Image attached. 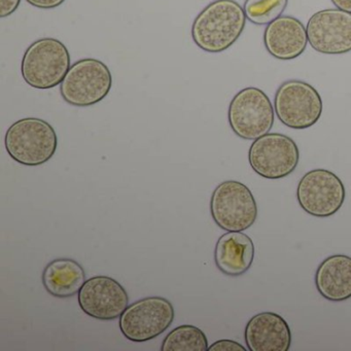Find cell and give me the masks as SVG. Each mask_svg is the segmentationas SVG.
<instances>
[{"instance_id": "obj_1", "label": "cell", "mask_w": 351, "mask_h": 351, "mask_svg": "<svg viewBox=\"0 0 351 351\" xmlns=\"http://www.w3.org/2000/svg\"><path fill=\"white\" fill-rule=\"evenodd\" d=\"M246 20L243 8L235 0H215L193 22V40L204 52H225L241 36Z\"/></svg>"}, {"instance_id": "obj_2", "label": "cell", "mask_w": 351, "mask_h": 351, "mask_svg": "<svg viewBox=\"0 0 351 351\" xmlns=\"http://www.w3.org/2000/svg\"><path fill=\"white\" fill-rule=\"evenodd\" d=\"M5 145L14 161L36 167L54 157L58 147V137L47 121L25 118L10 126L5 133Z\"/></svg>"}, {"instance_id": "obj_3", "label": "cell", "mask_w": 351, "mask_h": 351, "mask_svg": "<svg viewBox=\"0 0 351 351\" xmlns=\"http://www.w3.org/2000/svg\"><path fill=\"white\" fill-rule=\"evenodd\" d=\"M66 46L56 38L36 40L24 53L21 73L30 87L49 90L61 85L71 69Z\"/></svg>"}, {"instance_id": "obj_4", "label": "cell", "mask_w": 351, "mask_h": 351, "mask_svg": "<svg viewBox=\"0 0 351 351\" xmlns=\"http://www.w3.org/2000/svg\"><path fill=\"white\" fill-rule=\"evenodd\" d=\"M228 120L232 131L244 141L268 134L274 125L275 110L270 98L256 87L244 88L230 102Z\"/></svg>"}, {"instance_id": "obj_5", "label": "cell", "mask_w": 351, "mask_h": 351, "mask_svg": "<svg viewBox=\"0 0 351 351\" xmlns=\"http://www.w3.org/2000/svg\"><path fill=\"white\" fill-rule=\"evenodd\" d=\"M112 77L108 65L97 59L86 58L71 65L60 85L64 101L77 108H89L110 92Z\"/></svg>"}, {"instance_id": "obj_6", "label": "cell", "mask_w": 351, "mask_h": 351, "mask_svg": "<svg viewBox=\"0 0 351 351\" xmlns=\"http://www.w3.org/2000/svg\"><path fill=\"white\" fill-rule=\"evenodd\" d=\"M210 215L223 231H245L256 223L258 205L245 184L237 180H226L211 195Z\"/></svg>"}, {"instance_id": "obj_7", "label": "cell", "mask_w": 351, "mask_h": 351, "mask_svg": "<svg viewBox=\"0 0 351 351\" xmlns=\"http://www.w3.org/2000/svg\"><path fill=\"white\" fill-rule=\"evenodd\" d=\"M277 118L285 126L304 130L319 121L324 104L317 90L300 80L281 84L274 97Z\"/></svg>"}, {"instance_id": "obj_8", "label": "cell", "mask_w": 351, "mask_h": 351, "mask_svg": "<svg viewBox=\"0 0 351 351\" xmlns=\"http://www.w3.org/2000/svg\"><path fill=\"white\" fill-rule=\"evenodd\" d=\"M176 312L169 300L147 297L128 305L120 316L119 326L125 338L141 343L153 340L169 328Z\"/></svg>"}, {"instance_id": "obj_9", "label": "cell", "mask_w": 351, "mask_h": 351, "mask_svg": "<svg viewBox=\"0 0 351 351\" xmlns=\"http://www.w3.org/2000/svg\"><path fill=\"white\" fill-rule=\"evenodd\" d=\"M299 161L297 143L280 133H268L256 139L248 151L250 167L267 180H281L291 176Z\"/></svg>"}, {"instance_id": "obj_10", "label": "cell", "mask_w": 351, "mask_h": 351, "mask_svg": "<svg viewBox=\"0 0 351 351\" xmlns=\"http://www.w3.org/2000/svg\"><path fill=\"white\" fill-rule=\"evenodd\" d=\"M345 197L344 184L330 170H311L304 174L297 186L298 202L312 217L336 215L344 204Z\"/></svg>"}, {"instance_id": "obj_11", "label": "cell", "mask_w": 351, "mask_h": 351, "mask_svg": "<svg viewBox=\"0 0 351 351\" xmlns=\"http://www.w3.org/2000/svg\"><path fill=\"white\" fill-rule=\"evenodd\" d=\"M308 43L316 52L342 55L351 52V14L339 9L322 10L311 16Z\"/></svg>"}, {"instance_id": "obj_12", "label": "cell", "mask_w": 351, "mask_h": 351, "mask_svg": "<svg viewBox=\"0 0 351 351\" xmlns=\"http://www.w3.org/2000/svg\"><path fill=\"white\" fill-rule=\"evenodd\" d=\"M77 302L84 313L102 320L120 318L129 305L126 289L116 279L94 276L87 279L77 293Z\"/></svg>"}, {"instance_id": "obj_13", "label": "cell", "mask_w": 351, "mask_h": 351, "mask_svg": "<svg viewBox=\"0 0 351 351\" xmlns=\"http://www.w3.org/2000/svg\"><path fill=\"white\" fill-rule=\"evenodd\" d=\"M244 339L250 351H287L291 330L287 320L274 312H261L248 320Z\"/></svg>"}, {"instance_id": "obj_14", "label": "cell", "mask_w": 351, "mask_h": 351, "mask_svg": "<svg viewBox=\"0 0 351 351\" xmlns=\"http://www.w3.org/2000/svg\"><path fill=\"white\" fill-rule=\"evenodd\" d=\"M267 52L277 60L297 59L305 52L308 45L307 29L297 18L281 16L267 25L264 32Z\"/></svg>"}, {"instance_id": "obj_15", "label": "cell", "mask_w": 351, "mask_h": 351, "mask_svg": "<svg viewBox=\"0 0 351 351\" xmlns=\"http://www.w3.org/2000/svg\"><path fill=\"white\" fill-rule=\"evenodd\" d=\"M254 258V241L242 232H227L215 244V266L228 276H241L247 272Z\"/></svg>"}, {"instance_id": "obj_16", "label": "cell", "mask_w": 351, "mask_h": 351, "mask_svg": "<svg viewBox=\"0 0 351 351\" xmlns=\"http://www.w3.org/2000/svg\"><path fill=\"white\" fill-rule=\"evenodd\" d=\"M315 287L324 299L343 302L351 298V258L334 254L324 258L315 272Z\"/></svg>"}, {"instance_id": "obj_17", "label": "cell", "mask_w": 351, "mask_h": 351, "mask_svg": "<svg viewBox=\"0 0 351 351\" xmlns=\"http://www.w3.org/2000/svg\"><path fill=\"white\" fill-rule=\"evenodd\" d=\"M83 267L73 258H56L47 265L42 275L43 285L53 297H73L86 282Z\"/></svg>"}, {"instance_id": "obj_18", "label": "cell", "mask_w": 351, "mask_h": 351, "mask_svg": "<svg viewBox=\"0 0 351 351\" xmlns=\"http://www.w3.org/2000/svg\"><path fill=\"white\" fill-rule=\"evenodd\" d=\"M208 341L202 330L192 326L182 324L169 332L162 343V351H206Z\"/></svg>"}, {"instance_id": "obj_19", "label": "cell", "mask_w": 351, "mask_h": 351, "mask_svg": "<svg viewBox=\"0 0 351 351\" xmlns=\"http://www.w3.org/2000/svg\"><path fill=\"white\" fill-rule=\"evenodd\" d=\"M289 0H245L243 9L246 19L254 25H269L282 16Z\"/></svg>"}, {"instance_id": "obj_20", "label": "cell", "mask_w": 351, "mask_h": 351, "mask_svg": "<svg viewBox=\"0 0 351 351\" xmlns=\"http://www.w3.org/2000/svg\"><path fill=\"white\" fill-rule=\"evenodd\" d=\"M245 347L233 340H219L208 347V351H245Z\"/></svg>"}, {"instance_id": "obj_21", "label": "cell", "mask_w": 351, "mask_h": 351, "mask_svg": "<svg viewBox=\"0 0 351 351\" xmlns=\"http://www.w3.org/2000/svg\"><path fill=\"white\" fill-rule=\"evenodd\" d=\"M21 0H0V17L7 18L15 13Z\"/></svg>"}, {"instance_id": "obj_22", "label": "cell", "mask_w": 351, "mask_h": 351, "mask_svg": "<svg viewBox=\"0 0 351 351\" xmlns=\"http://www.w3.org/2000/svg\"><path fill=\"white\" fill-rule=\"evenodd\" d=\"M29 5L42 10H52L60 7L66 0H26Z\"/></svg>"}, {"instance_id": "obj_23", "label": "cell", "mask_w": 351, "mask_h": 351, "mask_svg": "<svg viewBox=\"0 0 351 351\" xmlns=\"http://www.w3.org/2000/svg\"><path fill=\"white\" fill-rule=\"evenodd\" d=\"M337 9L351 14V0H330Z\"/></svg>"}]
</instances>
